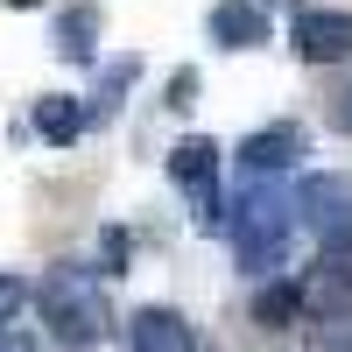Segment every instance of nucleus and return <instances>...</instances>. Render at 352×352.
<instances>
[{
	"label": "nucleus",
	"mask_w": 352,
	"mask_h": 352,
	"mask_svg": "<svg viewBox=\"0 0 352 352\" xmlns=\"http://www.w3.org/2000/svg\"><path fill=\"white\" fill-rule=\"evenodd\" d=\"M289 232H296V197L282 190H240V219H232V254L247 275H275L289 261Z\"/></svg>",
	"instance_id": "f257e3e1"
},
{
	"label": "nucleus",
	"mask_w": 352,
	"mask_h": 352,
	"mask_svg": "<svg viewBox=\"0 0 352 352\" xmlns=\"http://www.w3.org/2000/svg\"><path fill=\"white\" fill-rule=\"evenodd\" d=\"M36 310H43L50 338H56V345H71V352H92V345L106 338V303H99V289L85 282L78 268H56V275H43V289H36Z\"/></svg>",
	"instance_id": "f03ea898"
},
{
	"label": "nucleus",
	"mask_w": 352,
	"mask_h": 352,
	"mask_svg": "<svg viewBox=\"0 0 352 352\" xmlns=\"http://www.w3.org/2000/svg\"><path fill=\"white\" fill-rule=\"evenodd\" d=\"M296 219L310 232H324L331 247H352V176H303Z\"/></svg>",
	"instance_id": "7ed1b4c3"
},
{
	"label": "nucleus",
	"mask_w": 352,
	"mask_h": 352,
	"mask_svg": "<svg viewBox=\"0 0 352 352\" xmlns=\"http://www.w3.org/2000/svg\"><path fill=\"white\" fill-rule=\"evenodd\" d=\"M289 50H296L303 64H338V56H352V14L345 8H303L296 28H289Z\"/></svg>",
	"instance_id": "20e7f679"
},
{
	"label": "nucleus",
	"mask_w": 352,
	"mask_h": 352,
	"mask_svg": "<svg viewBox=\"0 0 352 352\" xmlns=\"http://www.w3.org/2000/svg\"><path fill=\"white\" fill-rule=\"evenodd\" d=\"M212 176H219V148H212L204 134H190V141H176V148H169V184L190 190V204H197L204 219H212V204H219Z\"/></svg>",
	"instance_id": "39448f33"
},
{
	"label": "nucleus",
	"mask_w": 352,
	"mask_h": 352,
	"mask_svg": "<svg viewBox=\"0 0 352 352\" xmlns=\"http://www.w3.org/2000/svg\"><path fill=\"white\" fill-rule=\"evenodd\" d=\"M303 155H310V141H303L296 120H275V127H261V134L240 141V169H247V176H275V169L303 162Z\"/></svg>",
	"instance_id": "423d86ee"
},
{
	"label": "nucleus",
	"mask_w": 352,
	"mask_h": 352,
	"mask_svg": "<svg viewBox=\"0 0 352 352\" xmlns=\"http://www.w3.org/2000/svg\"><path fill=\"white\" fill-rule=\"evenodd\" d=\"M127 345L134 352H190V317L184 310H169V303H148V310H134L127 317Z\"/></svg>",
	"instance_id": "0eeeda50"
},
{
	"label": "nucleus",
	"mask_w": 352,
	"mask_h": 352,
	"mask_svg": "<svg viewBox=\"0 0 352 352\" xmlns=\"http://www.w3.org/2000/svg\"><path fill=\"white\" fill-rule=\"evenodd\" d=\"M212 43L219 50L268 43V8H254V0H219V8H212Z\"/></svg>",
	"instance_id": "6e6552de"
},
{
	"label": "nucleus",
	"mask_w": 352,
	"mask_h": 352,
	"mask_svg": "<svg viewBox=\"0 0 352 352\" xmlns=\"http://www.w3.org/2000/svg\"><path fill=\"white\" fill-rule=\"evenodd\" d=\"M85 120H92V113H85L78 99H64V92H43L36 99V134L50 141V148H71V141L85 134Z\"/></svg>",
	"instance_id": "1a4fd4ad"
},
{
	"label": "nucleus",
	"mask_w": 352,
	"mask_h": 352,
	"mask_svg": "<svg viewBox=\"0 0 352 352\" xmlns=\"http://www.w3.org/2000/svg\"><path fill=\"white\" fill-rule=\"evenodd\" d=\"M303 289L296 282H268V289H261V296H254V324L261 331H289V324H303Z\"/></svg>",
	"instance_id": "9d476101"
},
{
	"label": "nucleus",
	"mask_w": 352,
	"mask_h": 352,
	"mask_svg": "<svg viewBox=\"0 0 352 352\" xmlns=\"http://www.w3.org/2000/svg\"><path fill=\"white\" fill-rule=\"evenodd\" d=\"M296 289H303V310H338L352 296V268H345V261H324V268L303 275Z\"/></svg>",
	"instance_id": "9b49d317"
},
{
	"label": "nucleus",
	"mask_w": 352,
	"mask_h": 352,
	"mask_svg": "<svg viewBox=\"0 0 352 352\" xmlns=\"http://www.w3.org/2000/svg\"><path fill=\"white\" fill-rule=\"evenodd\" d=\"M92 28H99V8H71L64 21H56V56L85 64V56H92Z\"/></svg>",
	"instance_id": "f8f14e48"
},
{
	"label": "nucleus",
	"mask_w": 352,
	"mask_h": 352,
	"mask_svg": "<svg viewBox=\"0 0 352 352\" xmlns=\"http://www.w3.org/2000/svg\"><path fill=\"white\" fill-rule=\"evenodd\" d=\"M303 352H352V310H317V324L303 331Z\"/></svg>",
	"instance_id": "ddd939ff"
},
{
	"label": "nucleus",
	"mask_w": 352,
	"mask_h": 352,
	"mask_svg": "<svg viewBox=\"0 0 352 352\" xmlns=\"http://www.w3.org/2000/svg\"><path fill=\"white\" fill-rule=\"evenodd\" d=\"M134 71H141V56H120V64L106 71V85H99V113H106V106H120V92H127V78H134Z\"/></svg>",
	"instance_id": "4468645a"
},
{
	"label": "nucleus",
	"mask_w": 352,
	"mask_h": 352,
	"mask_svg": "<svg viewBox=\"0 0 352 352\" xmlns=\"http://www.w3.org/2000/svg\"><path fill=\"white\" fill-rule=\"evenodd\" d=\"M28 296H36V289H28L21 275H0V324H14V317H21V303Z\"/></svg>",
	"instance_id": "2eb2a0df"
},
{
	"label": "nucleus",
	"mask_w": 352,
	"mask_h": 352,
	"mask_svg": "<svg viewBox=\"0 0 352 352\" xmlns=\"http://www.w3.org/2000/svg\"><path fill=\"white\" fill-rule=\"evenodd\" d=\"M169 106H176V113L197 106V71H176V78H169Z\"/></svg>",
	"instance_id": "dca6fc26"
},
{
	"label": "nucleus",
	"mask_w": 352,
	"mask_h": 352,
	"mask_svg": "<svg viewBox=\"0 0 352 352\" xmlns=\"http://www.w3.org/2000/svg\"><path fill=\"white\" fill-rule=\"evenodd\" d=\"M99 254H106V275H120V268H127V232H120V226H113V232H106V240H99Z\"/></svg>",
	"instance_id": "f3484780"
},
{
	"label": "nucleus",
	"mask_w": 352,
	"mask_h": 352,
	"mask_svg": "<svg viewBox=\"0 0 352 352\" xmlns=\"http://www.w3.org/2000/svg\"><path fill=\"white\" fill-rule=\"evenodd\" d=\"M331 127H338V134H352V85L331 99Z\"/></svg>",
	"instance_id": "a211bd4d"
},
{
	"label": "nucleus",
	"mask_w": 352,
	"mask_h": 352,
	"mask_svg": "<svg viewBox=\"0 0 352 352\" xmlns=\"http://www.w3.org/2000/svg\"><path fill=\"white\" fill-rule=\"evenodd\" d=\"M0 352H43L36 338H21V331H8V324H0Z\"/></svg>",
	"instance_id": "6ab92c4d"
},
{
	"label": "nucleus",
	"mask_w": 352,
	"mask_h": 352,
	"mask_svg": "<svg viewBox=\"0 0 352 352\" xmlns=\"http://www.w3.org/2000/svg\"><path fill=\"white\" fill-rule=\"evenodd\" d=\"M8 8H43V0H8Z\"/></svg>",
	"instance_id": "aec40b11"
}]
</instances>
